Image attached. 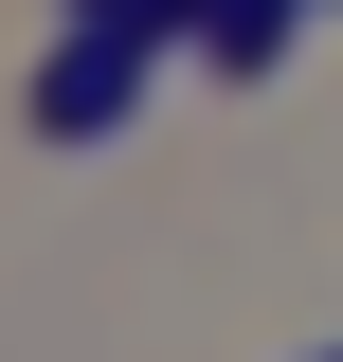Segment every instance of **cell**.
<instances>
[{"mask_svg":"<svg viewBox=\"0 0 343 362\" xmlns=\"http://www.w3.org/2000/svg\"><path fill=\"white\" fill-rule=\"evenodd\" d=\"M90 18H109V0H90Z\"/></svg>","mask_w":343,"mask_h":362,"instance_id":"2","label":"cell"},{"mask_svg":"<svg viewBox=\"0 0 343 362\" xmlns=\"http://www.w3.org/2000/svg\"><path fill=\"white\" fill-rule=\"evenodd\" d=\"M325 362H343V344H325Z\"/></svg>","mask_w":343,"mask_h":362,"instance_id":"3","label":"cell"},{"mask_svg":"<svg viewBox=\"0 0 343 362\" xmlns=\"http://www.w3.org/2000/svg\"><path fill=\"white\" fill-rule=\"evenodd\" d=\"M199 37H217V73H271L307 37V0H199Z\"/></svg>","mask_w":343,"mask_h":362,"instance_id":"1","label":"cell"}]
</instances>
